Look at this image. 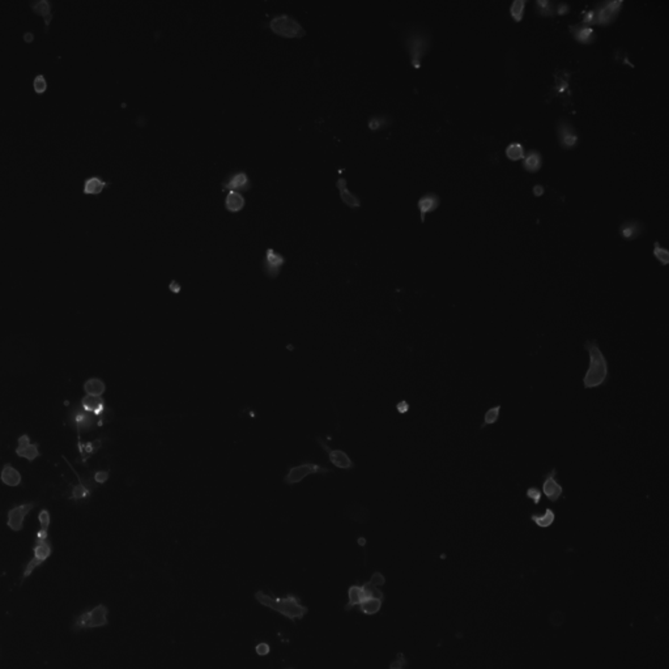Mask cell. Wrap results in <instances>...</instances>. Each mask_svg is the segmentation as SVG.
<instances>
[{
    "instance_id": "cell-1",
    "label": "cell",
    "mask_w": 669,
    "mask_h": 669,
    "mask_svg": "<svg viewBox=\"0 0 669 669\" xmlns=\"http://www.w3.org/2000/svg\"><path fill=\"white\" fill-rule=\"evenodd\" d=\"M584 349L590 354V366L586 371V375L583 376L584 388L603 386L609 375V366H608L607 358L600 350L599 342L596 340H588L584 342Z\"/></svg>"
},
{
    "instance_id": "cell-2",
    "label": "cell",
    "mask_w": 669,
    "mask_h": 669,
    "mask_svg": "<svg viewBox=\"0 0 669 669\" xmlns=\"http://www.w3.org/2000/svg\"><path fill=\"white\" fill-rule=\"evenodd\" d=\"M255 599L264 607L276 611L281 613L284 617L289 618L292 621L294 620H302L309 612V608L302 605L300 599L294 595H288L287 597L279 599V597H272L264 593L263 591H258L255 593Z\"/></svg>"
},
{
    "instance_id": "cell-3",
    "label": "cell",
    "mask_w": 669,
    "mask_h": 669,
    "mask_svg": "<svg viewBox=\"0 0 669 669\" xmlns=\"http://www.w3.org/2000/svg\"><path fill=\"white\" fill-rule=\"evenodd\" d=\"M9 341L13 345V348L17 350V353L16 355L1 354L3 365L9 371H17V373H25V371L33 369V363L38 362L39 359L38 350L33 349V342L24 341L21 338H18L16 344L10 338Z\"/></svg>"
},
{
    "instance_id": "cell-4",
    "label": "cell",
    "mask_w": 669,
    "mask_h": 669,
    "mask_svg": "<svg viewBox=\"0 0 669 669\" xmlns=\"http://www.w3.org/2000/svg\"><path fill=\"white\" fill-rule=\"evenodd\" d=\"M109 609L105 604H98L92 609L81 612L80 614L75 616L71 630L73 633H79L83 630H92V629L104 628L109 625Z\"/></svg>"
},
{
    "instance_id": "cell-5",
    "label": "cell",
    "mask_w": 669,
    "mask_h": 669,
    "mask_svg": "<svg viewBox=\"0 0 669 669\" xmlns=\"http://www.w3.org/2000/svg\"><path fill=\"white\" fill-rule=\"evenodd\" d=\"M430 33H428L426 30L416 29V30L409 31L405 45H407L408 52L411 56L412 66L414 68L421 67V60L428 54L429 48H430Z\"/></svg>"
},
{
    "instance_id": "cell-6",
    "label": "cell",
    "mask_w": 669,
    "mask_h": 669,
    "mask_svg": "<svg viewBox=\"0 0 669 669\" xmlns=\"http://www.w3.org/2000/svg\"><path fill=\"white\" fill-rule=\"evenodd\" d=\"M269 28L272 29L276 34L288 37V38H301V37H304L306 34V31L302 28V25L296 18L287 13L275 16L269 22Z\"/></svg>"
},
{
    "instance_id": "cell-7",
    "label": "cell",
    "mask_w": 669,
    "mask_h": 669,
    "mask_svg": "<svg viewBox=\"0 0 669 669\" xmlns=\"http://www.w3.org/2000/svg\"><path fill=\"white\" fill-rule=\"evenodd\" d=\"M52 554V544L50 540H34V545H33V558L26 563L24 569V573H22V579H21V584L24 583L25 579H28L29 576L33 574L37 567H39L41 565L47 561V558L50 555Z\"/></svg>"
},
{
    "instance_id": "cell-8",
    "label": "cell",
    "mask_w": 669,
    "mask_h": 669,
    "mask_svg": "<svg viewBox=\"0 0 669 669\" xmlns=\"http://www.w3.org/2000/svg\"><path fill=\"white\" fill-rule=\"evenodd\" d=\"M624 5L622 0H604L596 4V7L593 9V24L607 26L611 25L617 16L621 12V8Z\"/></svg>"
},
{
    "instance_id": "cell-9",
    "label": "cell",
    "mask_w": 669,
    "mask_h": 669,
    "mask_svg": "<svg viewBox=\"0 0 669 669\" xmlns=\"http://www.w3.org/2000/svg\"><path fill=\"white\" fill-rule=\"evenodd\" d=\"M67 420H68L69 426L76 430L79 437L83 431L93 430L97 425L96 416L89 413V412L84 411L83 408L80 407V404H76V405H73V407L71 408Z\"/></svg>"
},
{
    "instance_id": "cell-10",
    "label": "cell",
    "mask_w": 669,
    "mask_h": 669,
    "mask_svg": "<svg viewBox=\"0 0 669 669\" xmlns=\"http://www.w3.org/2000/svg\"><path fill=\"white\" fill-rule=\"evenodd\" d=\"M331 471L328 468H322L321 466H318V464H314V463H306V464H301L298 467H293V468L289 469V472L285 476L284 481L289 485H293V484L301 483L305 477L310 476V475H314V473H330Z\"/></svg>"
},
{
    "instance_id": "cell-11",
    "label": "cell",
    "mask_w": 669,
    "mask_h": 669,
    "mask_svg": "<svg viewBox=\"0 0 669 669\" xmlns=\"http://www.w3.org/2000/svg\"><path fill=\"white\" fill-rule=\"evenodd\" d=\"M35 507V502L22 503L13 506L7 514V525L12 531L18 532L24 528V521L26 515Z\"/></svg>"
},
{
    "instance_id": "cell-12",
    "label": "cell",
    "mask_w": 669,
    "mask_h": 669,
    "mask_svg": "<svg viewBox=\"0 0 669 669\" xmlns=\"http://www.w3.org/2000/svg\"><path fill=\"white\" fill-rule=\"evenodd\" d=\"M557 132L559 144L562 145V148L571 149L579 143V135L567 119H559L557 123Z\"/></svg>"
},
{
    "instance_id": "cell-13",
    "label": "cell",
    "mask_w": 669,
    "mask_h": 669,
    "mask_svg": "<svg viewBox=\"0 0 669 669\" xmlns=\"http://www.w3.org/2000/svg\"><path fill=\"white\" fill-rule=\"evenodd\" d=\"M287 262V259L285 256L281 255L280 252H276L273 249H267L266 251V256L263 259V269H264V273H266L267 276L271 277V279H275V277L279 276L280 271H281V267L285 264Z\"/></svg>"
},
{
    "instance_id": "cell-14",
    "label": "cell",
    "mask_w": 669,
    "mask_h": 669,
    "mask_svg": "<svg viewBox=\"0 0 669 669\" xmlns=\"http://www.w3.org/2000/svg\"><path fill=\"white\" fill-rule=\"evenodd\" d=\"M557 476V469L553 468L549 473H546L542 479V492L545 497L548 498L550 502H557L559 498L562 497L563 488L562 485L555 480Z\"/></svg>"
},
{
    "instance_id": "cell-15",
    "label": "cell",
    "mask_w": 669,
    "mask_h": 669,
    "mask_svg": "<svg viewBox=\"0 0 669 669\" xmlns=\"http://www.w3.org/2000/svg\"><path fill=\"white\" fill-rule=\"evenodd\" d=\"M16 455L20 458H24L28 462H34L37 458L41 456L39 452L38 443H31L28 434H22L17 439V447H16Z\"/></svg>"
},
{
    "instance_id": "cell-16",
    "label": "cell",
    "mask_w": 669,
    "mask_h": 669,
    "mask_svg": "<svg viewBox=\"0 0 669 669\" xmlns=\"http://www.w3.org/2000/svg\"><path fill=\"white\" fill-rule=\"evenodd\" d=\"M252 186L251 180H250L249 175L246 174L245 171H239L233 172L230 176H229V179L226 182H222V190H229V191H237V190H243L247 191L250 190Z\"/></svg>"
},
{
    "instance_id": "cell-17",
    "label": "cell",
    "mask_w": 669,
    "mask_h": 669,
    "mask_svg": "<svg viewBox=\"0 0 669 669\" xmlns=\"http://www.w3.org/2000/svg\"><path fill=\"white\" fill-rule=\"evenodd\" d=\"M318 442H319L322 447L327 451L328 459H330V462H331L334 467L342 469H350L354 467V463L352 462V459H350L344 451H341V450H331L327 445H326L325 442L319 438H318Z\"/></svg>"
},
{
    "instance_id": "cell-18",
    "label": "cell",
    "mask_w": 669,
    "mask_h": 669,
    "mask_svg": "<svg viewBox=\"0 0 669 669\" xmlns=\"http://www.w3.org/2000/svg\"><path fill=\"white\" fill-rule=\"evenodd\" d=\"M441 204V197L435 192H428L418 199L417 207L421 213V222H425V216L434 212Z\"/></svg>"
},
{
    "instance_id": "cell-19",
    "label": "cell",
    "mask_w": 669,
    "mask_h": 669,
    "mask_svg": "<svg viewBox=\"0 0 669 669\" xmlns=\"http://www.w3.org/2000/svg\"><path fill=\"white\" fill-rule=\"evenodd\" d=\"M569 30L571 31V34H573L574 38L579 42V43H583V45H590V43L595 42V39H596V33H595V30H593V28L591 25L586 24L570 25Z\"/></svg>"
},
{
    "instance_id": "cell-20",
    "label": "cell",
    "mask_w": 669,
    "mask_h": 669,
    "mask_svg": "<svg viewBox=\"0 0 669 669\" xmlns=\"http://www.w3.org/2000/svg\"><path fill=\"white\" fill-rule=\"evenodd\" d=\"M618 233H620L622 238L628 239V241H633V239L638 238L639 235L643 233V224L638 220L625 221V222L620 225Z\"/></svg>"
},
{
    "instance_id": "cell-21",
    "label": "cell",
    "mask_w": 669,
    "mask_h": 669,
    "mask_svg": "<svg viewBox=\"0 0 669 669\" xmlns=\"http://www.w3.org/2000/svg\"><path fill=\"white\" fill-rule=\"evenodd\" d=\"M80 407L83 408L84 411L94 414L96 417H100L101 414L105 413V411H106V405H105V400L102 397L88 396V395H85L81 399Z\"/></svg>"
},
{
    "instance_id": "cell-22",
    "label": "cell",
    "mask_w": 669,
    "mask_h": 669,
    "mask_svg": "<svg viewBox=\"0 0 669 669\" xmlns=\"http://www.w3.org/2000/svg\"><path fill=\"white\" fill-rule=\"evenodd\" d=\"M0 481L4 485H7V487L16 488L21 484L22 477H21V473L14 467H12L10 464H4L3 468H1V472H0Z\"/></svg>"
},
{
    "instance_id": "cell-23",
    "label": "cell",
    "mask_w": 669,
    "mask_h": 669,
    "mask_svg": "<svg viewBox=\"0 0 669 669\" xmlns=\"http://www.w3.org/2000/svg\"><path fill=\"white\" fill-rule=\"evenodd\" d=\"M71 468H72V467H71ZM73 473H76L77 479H79V484H77V485H73L72 492H71V496H69V498H71V500H73V501L85 500V498H89L90 494H92V489H93V484L89 483V481L84 483L83 477L80 476L79 473H77L75 469H73Z\"/></svg>"
},
{
    "instance_id": "cell-24",
    "label": "cell",
    "mask_w": 669,
    "mask_h": 669,
    "mask_svg": "<svg viewBox=\"0 0 669 669\" xmlns=\"http://www.w3.org/2000/svg\"><path fill=\"white\" fill-rule=\"evenodd\" d=\"M336 187L338 188L341 200L344 201L346 205H349V207L352 208L361 207V200H359V197L348 190V187H346V179H345V178H338L337 182H336Z\"/></svg>"
},
{
    "instance_id": "cell-25",
    "label": "cell",
    "mask_w": 669,
    "mask_h": 669,
    "mask_svg": "<svg viewBox=\"0 0 669 669\" xmlns=\"http://www.w3.org/2000/svg\"><path fill=\"white\" fill-rule=\"evenodd\" d=\"M542 155L537 149H529L523 159V167L529 172H536L541 169Z\"/></svg>"
},
{
    "instance_id": "cell-26",
    "label": "cell",
    "mask_w": 669,
    "mask_h": 669,
    "mask_svg": "<svg viewBox=\"0 0 669 669\" xmlns=\"http://www.w3.org/2000/svg\"><path fill=\"white\" fill-rule=\"evenodd\" d=\"M84 392L88 395V396H96V397H101L104 395V392L106 391V384L102 379L100 378H90V379L86 380L84 383Z\"/></svg>"
},
{
    "instance_id": "cell-27",
    "label": "cell",
    "mask_w": 669,
    "mask_h": 669,
    "mask_svg": "<svg viewBox=\"0 0 669 669\" xmlns=\"http://www.w3.org/2000/svg\"><path fill=\"white\" fill-rule=\"evenodd\" d=\"M348 597L349 601L345 605V611H350L355 605H359L363 600H366L362 586H350V588L348 590Z\"/></svg>"
},
{
    "instance_id": "cell-28",
    "label": "cell",
    "mask_w": 669,
    "mask_h": 669,
    "mask_svg": "<svg viewBox=\"0 0 669 669\" xmlns=\"http://www.w3.org/2000/svg\"><path fill=\"white\" fill-rule=\"evenodd\" d=\"M107 184L109 183L101 179V176H90L84 182L83 191L86 195H97V193L102 192V190Z\"/></svg>"
},
{
    "instance_id": "cell-29",
    "label": "cell",
    "mask_w": 669,
    "mask_h": 669,
    "mask_svg": "<svg viewBox=\"0 0 669 669\" xmlns=\"http://www.w3.org/2000/svg\"><path fill=\"white\" fill-rule=\"evenodd\" d=\"M531 520L533 521L537 527L549 528L553 523H554L555 512L550 508V507H548V508L545 510L544 514H532Z\"/></svg>"
},
{
    "instance_id": "cell-30",
    "label": "cell",
    "mask_w": 669,
    "mask_h": 669,
    "mask_svg": "<svg viewBox=\"0 0 669 669\" xmlns=\"http://www.w3.org/2000/svg\"><path fill=\"white\" fill-rule=\"evenodd\" d=\"M245 197L242 196V193L237 191H229L226 200H225V207L230 212H238L245 207Z\"/></svg>"
},
{
    "instance_id": "cell-31",
    "label": "cell",
    "mask_w": 669,
    "mask_h": 669,
    "mask_svg": "<svg viewBox=\"0 0 669 669\" xmlns=\"http://www.w3.org/2000/svg\"><path fill=\"white\" fill-rule=\"evenodd\" d=\"M101 447V439H96L94 442H86V443H83V442L79 439V452L80 456H81V460L85 462L89 456L94 455L97 452V450Z\"/></svg>"
},
{
    "instance_id": "cell-32",
    "label": "cell",
    "mask_w": 669,
    "mask_h": 669,
    "mask_svg": "<svg viewBox=\"0 0 669 669\" xmlns=\"http://www.w3.org/2000/svg\"><path fill=\"white\" fill-rule=\"evenodd\" d=\"M382 601L380 599H375V597H370V599H366L363 600L362 603L359 604V611L362 612L365 614H375L380 611V608H382Z\"/></svg>"
},
{
    "instance_id": "cell-33",
    "label": "cell",
    "mask_w": 669,
    "mask_h": 669,
    "mask_svg": "<svg viewBox=\"0 0 669 669\" xmlns=\"http://www.w3.org/2000/svg\"><path fill=\"white\" fill-rule=\"evenodd\" d=\"M536 12L542 17H552V16H555V4L550 0H537Z\"/></svg>"
},
{
    "instance_id": "cell-34",
    "label": "cell",
    "mask_w": 669,
    "mask_h": 669,
    "mask_svg": "<svg viewBox=\"0 0 669 669\" xmlns=\"http://www.w3.org/2000/svg\"><path fill=\"white\" fill-rule=\"evenodd\" d=\"M525 151L523 144L520 143H511V144L507 145L506 148V156L508 157V160L511 161H517V160L524 159Z\"/></svg>"
},
{
    "instance_id": "cell-35",
    "label": "cell",
    "mask_w": 669,
    "mask_h": 669,
    "mask_svg": "<svg viewBox=\"0 0 669 669\" xmlns=\"http://www.w3.org/2000/svg\"><path fill=\"white\" fill-rule=\"evenodd\" d=\"M527 0H515L510 5V14L516 22H520L524 16V9Z\"/></svg>"
},
{
    "instance_id": "cell-36",
    "label": "cell",
    "mask_w": 669,
    "mask_h": 669,
    "mask_svg": "<svg viewBox=\"0 0 669 669\" xmlns=\"http://www.w3.org/2000/svg\"><path fill=\"white\" fill-rule=\"evenodd\" d=\"M391 123H392V119L388 115H374L369 119V128L375 131V130H380V128L390 126Z\"/></svg>"
},
{
    "instance_id": "cell-37",
    "label": "cell",
    "mask_w": 669,
    "mask_h": 669,
    "mask_svg": "<svg viewBox=\"0 0 669 669\" xmlns=\"http://www.w3.org/2000/svg\"><path fill=\"white\" fill-rule=\"evenodd\" d=\"M501 414V405H496V407L489 408L485 413V417H484V422L481 424V429L487 428L488 425H493L496 424L500 418Z\"/></svg>"
},
{
    "instance_id": "cell-38",
    "label": "cell",
    "mask_w": 669,
    "mask_h": 669,
    "mask_svg": "<svg viewBox=\"0 0 669 669\" xmlns=\"http://www.w3.org/2000/svg\"><path fill=\"white\" fill-rule=\"evenodd\" d=\"M31 7L33 9L37 12L38 14H42L43 17L46 18V25L50 24V13H51V7H50V3L46 1V0H42V1H37V3L31 4Z\"/></svg>"
},
{
    "instance_id": "cell-39",
    "label": "cell",
    "mask_w": 669,
    "mask_h": 669,
    "mask_svg": "<svg viewBox=\"0 0 669 669\" xmlns=\"http://www.w3.org/2000/svg\"><path fill=\"white\" fill-rule=\"evenodd\" d=\"M654 255L662 263L663 266H667L669 263V251L664 249V247H662L659 242H655V245H654Z\"/></svg>"
},
{
    "instance_id": "cell-40",
    "label": "cell",
    "mask_w": 669,
    "mask_h": 669,
    "mask_svg": "<svg viewBox=\"0 0 669 669\" xmlns=\"http://www.w3.org/2000/svg\"><path fill=\"white\" fill-rule=\"evenodd\" d=\"M38 521H39V531L48 532V527H50V523H51V515H50L48 510L43 508V510L39 511Z\"/></svg>"
},
{
    "instance_id": "cell-41",
    "label": "cell",
    "mask_w": 669,
    "mask_h": 669,
    "mask_svg": "<svg viewBox=\"0 0 669 669\" xmlns=\"http://www.w3.org/2000/svg\"><path fill=\"white\" fill-rule=\"evenodd\" d=\"M525 497H527L528 500H531L535 504H538V503H540V501H541V498H542V493H541V490L537 489V488L531 487V488H528L527 492H525Z\"/></svg>"
},
{
    "instance_id": "cell-42",
    "label": "cell",
    "mask_w": 669,
    "mask_h": 669,
    "mask_svg": "<svg viewBox=\"0 0 669 669\" xmlns=\"http://www.w3.org/2000/svg\"><path fill=\"white\" fill-rule=\"evenodd\" d=\"M47 88V83H46V79L43 75H37L34 79V90L38 94H42Z\"/></svg>"
},
{
    "instance_id": "cell-43",
    "label": "cell",
    "mask_w": 669,
    "mask_h": 669,
    "mask_svg": "<svg viewBox=\"0 0 669 669\" xmlns=\"http://www.w3.org/2000/svg\"><path fill=\"white\" fill-rule=\"evenodd\" d=\"M565 620H566L565 614H563L562 612L557 611V612H553V613L550 614V624H552L553 626H555V628H559V626H562L563 622H565Z\"/></svg>"
},
{
    "instance_id": "cell-44",
    "label": "cell",
    "mask_w": 669,
    "mask_h": 669,
    "mask_svg": "<svg viewBox=\"0 0 669 669\" xmlns=\"http://www.w3.org/2000/svg\"><path fill=\"white\" fill-rule=\"evenodd\" d=\"M369 583L374 587H382L383 584L386 583V578L382 575L380 573H374L373 576H371V579L369 580Z\"/></svg>"
},
{
    "instance_id": "cell-45",
    "label": "cell",
    "mask_w": 669,
    "mask_h": 669,
    "mask_svg": "<svg viewBox=\"0 0 669 669\" xmlns=\"http://www.w3.org/2000/svg\"><path fill=\"white\" fill-rule=\"evenodd\" d=\"M405 666H407V660H405L404 655L403 654H397V659L393 663H391L390 669H403Z\"/></svg>"
},
{
    "instance_id": "cell-46",
    "label": "cell",
    "mask_w": 669,
    "mask_h": 669,
    "mask_svg": "<svg viewBox=\"0 0 669 669\" xmlns=\"http://www.w3.org/2000/svg\"><path fill=\"white\" fill-rule=\"evenodd\" d=\"M93 479L97 484L106 483L107 480H109V472L107 471H97V472H94Z\"/></svg>"
},
{
    "instance_id": "cell-47",
    "label": "cell",
    "mask_w": 669,
    "mask_h": 669,
    "mask_svg": "<svg viewBox=\"0 0 669 669\" xmlns=\"http://www.w3.org/2000/svg\"><path fill=\"white\" fill-rule=\"evenodd\" d=\"M570 5L567 3H558L555 4V14H566L569 13Z\"/></svg>"
},
{
    "instance_id": "cell-48",
    "label": "cell",
    "mask_w": 669,
    "mask_h": 669,
    "mask_svg": "<svg viewBox=\"0 0 669 669\" xmlns=\"http://www.w3.org/2000/svg\"><path fill=\"white\" fill-rule=\"evenodd\" d=\"M255 651L258 655L266 656L267 654H269V646L267 645V643H259V645L256 646Z\"/></svg>"
},
{
    "instance_id": "cell-49",
    "label": "cell",
    "mask_w": 669,
    "mask_h": 669,
    "mask_svg": "<svg viewBox=\"0 0 669 669\" xmlns=\"http://www.w3.org/2000/svg\"><path fill=\"white\" fill-rule=\"evenodd\" d=\"M396 408H397V411L400 412L401 414H404V413H407V412L409 411V404H408L405 400H403V401H400V403L397 404Z\"/></svg>"
},
{
    "instance_id": "cell-50",
    "label": "cell",
    "mask_w": 669,
    "mask_h": 669,
    "mask_svg": "<svg viewBox=\"0 0 669 669\" xmlns=\"http://www.w3.org/2000/svg\"><path fill=\"white\" fill-rule=\"evenodd\" d=\"M533 193H535L536 196H541L542 193H544V186L542 184H536L533 187Z\"/></svg>"
}]
</instances>
